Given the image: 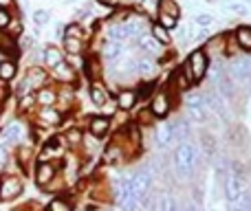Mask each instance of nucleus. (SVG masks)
Returning a JSON list of instances; mask_svg holds the SVG:
<instances>
[{
  "mask_svg": "<svg viewBox=\"0 0 251 211\" xmlns=\"http://www.w3.org/2000/svg\"><path fill=\"white\" fill-rule=\"evenodd\" d=\"M196 165H199V152H196V147L187 141L178 143L174 154H172L174 172H176L181 178H190L192 174L196 172Z\"/></svg>",
  "mask_w": 251,
  "mask_h": 211,
  "instance_id": "nucleus-1",
  "label": "nucleus"
},
{
  "mask_svg": "<svg viewBox=\"0 0 251 211\" xmlns=\"http://www.w3.org/2000/svg\"><path fill=\"white\" fill-rule=\"evenodd\" d=\"M181 66H183V70L194 79V84H199V82H203L209 73V55L203 51V47H199L185 57V62H183Z\"/></svg>",
  "mask_w": 251,
  "mask_h": 211,
  "instance_id": "nucleus-2",
  "label": "nucleus"
},
{
  "mask_svg": "<svg viewBox=\"0 0 251 211\" xmlns=\"http://www.w3.org/2000/svg\"><path fill=\"white\" fill-rule=\"evenodd\" d=\"M51 82V75H49V70H44L42 66H29V70L25 73V77L20 79V84H18V97L22 95H29V93H35L40 91L42 86H47V84Z\"/></svg>",
  "mask_w": 251,
  "mask_h": 211,
  "instance_id": "nucleus-3",
  "label": "nucleus"
},
{
  "mask_svg": "<svg viewBox=\"0 0 251 211\" xmlns=\"http://www.w3.org/2000/svg\"><path fill=\"white\" fill-rule=\"evenodd\" d=\"M227 75L234 82L236 88H251V66L249 55H236L231 57L229 66H227Z\"/></svg>",
  "mask_w": 251,
  "mask_h": 211,
  "instance_id": "nucleus-4",
  "label": "nucleus"
},
{
  "mask_svg": "<svg viewBox=\"0 0 251 211\" xmlns=\"http://www.w3.org/2000/svg\"><path fill=\"white\" fill-rule=\"evenodd\" d=\"M130 187H132V194L137 196L139 205H146L148 196H150V189H152V172L150 169H139L130 176Z\"/></svg>",
  "mask_w": 251,
  "mask_h": 211,
  "instance_id": "nucleus-5",
  "label": "nucleus"
},
{
  "mask_svg": "<svg viewBox=\"0 0 251 211\" xmlns=\"http://www.w3.org/2000/svg\"><path fill=\"white\" fill-rule=\"evenodd\" d=\"M172 104H174L172 93H170L168 88H159V91L152 93L148 108H150V112L156 119H165V117L170 115V110H172Z\"/></svg>",
  "mask_w": 251,
  "mask_h": 211,
  "instance_id": "nucleus-6",
  "label": "nucleus"
},
{
  "mask_svg": "<svg viewBox=\"0 0 251 211\" xmlns=\"http://www.w3.org/2000/svg\"><path fill=\"white\" fill-rule=\"evenodd\" d=\"M161 73V62L150 55H137V77L141 82H154Z\"/></svg>",
  "mask_w": 251,
  "mask_h": 211,
  "instance_id": "nucleus-7",
  "label": "nucleus"
},
{
  "mask_svg": "<svg viewBox=\"0 0 251 211\" xmlns=\"http://www.w3.org/2000/svg\"><path fill=\"white\" fill-rule=\"evenodd\" d=\"M134 47H137L139 48V51H141L143 53V55H150V57H156V60H161V57H163L165 55V53H163V44H159V42H156V40L154 38H152V33H150V29H148L146 31V33H141V35H139V38L137 40H134Z\"/></svg>",
  "mask_w": 251,
  "mask_h": 211,
  "instance_id": "nucleus-8",
  "label": "nucleus"
},
{
  "mask_svg": "<svg viewBox=\"0 0 251 211\" xmlns=\"http://www.w3.org/2000/svg\"><path fill=\"white\" fill-rule=\"evenodd\" d=\"M203 97H205V108H207V112H214V115L221 117L223 121H229V106H227V101L223 99L216 91H205Z\"/></svg>",
  "mask_w": 251,
  "mask_h": 211,
  "instance_id": "nucleus-9",
  "label": "nucleus"
},
{
  "mask_svg": "<svg viewBox=\"0 0 251 211\" xmlns=\"http://www.w3.org/2000/svg\"><path fill=\"white\" fill-rule=\"evenodd\" d=\"M22 194V181L18 176H11V174H4L0 178V203H7V200H13Z\"/></svg>",
  "mask_w": 251,
  "mask_h": 211,
  "instance_id": "nucleus-10",
  "label": "nucleus"
},
{
  "mask_svg": "<svg viewBox=\"0 0 251 211\" xmlns=\"http://www.w3.org/2000/svg\"><path fill=\"white\" fill-rule=\"evenodd\" d=\"M150 22H152V20H148V18L141 16V13H130V16L124 20L130 42H134V40H137L141 33H146V31L150 29Z\"/></svg>",
  "mask_w": 251,
  "mask_h": 211,
  "instance_id": "nucleus-11",
  "label": "nucleus"
},
{
  "mask_svg": "<svg viewBox=\"0 0 251 211\" xmlns=\"http://www.w3.org/2000/svg\"><path fill=\"white\" fill-rule=\"evenodd\" d=\"M168 88L170 93H187L190 88H194V79L190 77V75L183 70V66H178V69L172 70V75H170V82H168Z\"/></svg>",
  "mask_w": 251,
  "mask_h": 211,
  "instance_id": "nucleus-12",
  "label": "nucleus"
},
{
  "mask_svg": "<svg viewBox=\"0 0 251 211\" xmlns=\"http://www.w3.org/2000/svg\"><path fill=\"white\" fill-rule=\"evenodd\" d=\"M49 75H51V79H55L57 84H71V86H73L75 79H77V70H75V66L71 64L69 60L53 66V69L49 70Z\"/></svg>",
  "mask_w": 251,
  "mask_h": 211,
  "instance_id": "nucleus-13",
  "label": "nucleus"
},
{
  "mask_svg": "<svg viewBox=\"0 0 251 211\" xmlns=\"http://www.w3.org/2000/svg\"><path fill=\"white\" fill-rule=\"evenodd\" d=\"M128 53V47L122 42H106L104 40V44H101V48H100V60H104L106 64H115V62H119L122 57Z\"/></svg>",
  "mask_w": 251,
  "mask_h": 211,
  "instance_id": "nucleus-14",
  "label": "nucleus"
},
{
  "mask_svg": "<svg viewBox=\"0 0 251 211\" xmlns=\"http://www.w3.org/2000/svg\"><path fill=\"white\" fill-rule=\"evenodd\" d=\"M225 198H227V203H229L231 207L243 198V183H240V176L236 172H227L225 174Z\"/></svg>",
  "mask_w": 251,
  "mask_h": 211,
  "instance_id": "nucleus-15",
  "label": "nucleus"
},
{
  "mask_svg": "<svg viewBox=\"0 0 251 211\" xmlns=\"http://www.w3.org/2000/svg\"><path fill=\"white\" fill-rule=\"evenodd\" d=\"M104 40L106 42H122V44H128L130 38H128V31H126V24L122 20H108L104 26Z\"/></svg>",
  "mask_w": 251,
  "mask_h": 211,
  "instance_id": "nucleus-16",
  "label": "nucleus"
},
{
  "mask_svg": "<svg viewBox=\"0 0 251 211\" xmlns=\"http://www.w3.org/2000/svg\"><path fill=\"white\" fill-rule=\"evenodd\" d=\"M139 104V93L137 88H119L117 97H115V106L119 108L122 112H130L134 110Z\"/></svg>",
  "mask_w": 251,
  "mask_h": 211,
  "instance_id": "nucleus-17",
  "label": "nucleus"
},
{
  "mask_svg": "<svg viewBox=\"0 0 251 211\" xmlns=\"http://www.w3.org/2000/svg\"><path fill=\"white\" fill-rule=\"evenodd\" d=\"M88 97H91L95 108H104L110 99L108 88H106V84L101 79H91V84H88Z\"/></svg>",
  "mask_w": 251,
  "mask_h": 211,
  "instance_id": "nucleus-18",
  "label": "nucleus"
},
{
  "mask_svg": "<svg viewBox=\"0 0 251 211\" xmlns=\"http://www.w3.org/2000/svg\"><path fill=\"white\" fill-rule=\"evenodd\" d=\"M35 117H38V121L42 125H47V128H55V125H60L62 121H64V115H62L55 106H38V115Z\"/></svg>",
  "mask_w": 251,
  "mask_h": 211,
  "instance_id": "nucleus-19",
  "label": "nucleus"
},
{
  "mask_svg": "<svg viewBox=\"0 0 251 211\" xmlns=\"http://www.w3.org/2000/svg\"><path fill=\"white\" fill-rule=\"evenodd\" d=\"M154 141L156 145L161 147V150H165V147H170L176 139H174V123L172 121H163V123L156 125L154 130Z\"/></svg>",
  "mask_w": 251,
  "mask_h": 211,
  "instance_id": "nucleus-20",
  "label": "nucleus"
},
{
  "mask_svg": "<svg viewBox=\"0 0 251 211\" xmlns=\"http://www.w3.org/2000/svg\"><path fill=\"white\" fill-rule=\"evenodd\" d=\"M55 176H57L55 165H53L51 161H40L38 167H35V183H38L40 187H47L55 181Z\"/></svg>",
  "mask_w": 251,
  "mask_h": 211,
  "instance_id": "nucleus-21",
  "label": "nucleus"
},
{
  "mask_svg": "<svg viewBox=\"0 0 251 211\" xmlns=\"http://www.w3.org/2000/svg\"><path fill=\"white\" fill-rule=\"evenodd\" d=\"M0 55L7 60H20V48H18V40L9 35L7 31H0Z\"/></svg>",
  "mask_w": 251,
  "mask_h": 211,
  "instance_id": "nucleus-22",
  "label": "nucleus"
},
{
  "mask_svg": "<svg viewBox=\"0 0 251 211\" xmlns=\"http://www.w3.org/2000/svg\"><path fill=\"white\" fill-rule=\"evenodd\" d=\"M108 130H110V117L108 115H95L88 119V132H91L93 137L101 139L108 134Z\"/></svg>",
  "mask_w": 251,
  "mask_h": 211,
  "instance_id": "nucleus-23",
  "label": "nucleus"
},
{
  "mask_svg": "<svg viewBox=\"0 0 251 211\" xmlns=\"http://www.w3.org/2000/svg\"><path fill=\"white\" fill-rule=\"evenodd\" d=\"M62 51L69 57H79L86 51V40H77V38H62Z\"/></svg>",
  "mask_w": 251,
  "mask_h": 211,
  "instance_id": "nucleus-24",
  "label": "nucleus"
},
{
  "mask_svg": "<svg viewBox=\"0 0 251 211\" xmlns=\"http://www.w3.org/2000/svg\"><path fill=\"white\" fill-rule=\"evenodd\" d=\"M60 62H64V51L60 47H44L42 48V64L44 69L51 70L53 66H57Z\"/></svg>",
  "mask_w": 251,
  "mask_h": 211,
  "instance_id": "nucleus-25",
  "label": "nucleus"
},
{
  "mask_svg": "<svg viewBox=\"0 0 251 211\" xmlns=\"http://www.w3.org/2000/svg\"><path fill=\"white\" fill-rule=\"evenodd\" d=\"M35 104L38 106H55L57 104V88L47 84L40 91H35Z\"/></svg>",
  "mask_w": 251,
  "mask_h": 211,
  "instance_id": "nucleus-26",
  "label": "nucleus"
},
{
  "mask_svg": "<svg viewBox=\"0 0 251 211\" xmlns=\"http://www.w3.org/2000/svg\"><path fill=\"white\" fill-rule=\"evenodd\" d=\"M134 9H137L141 16H146L148 20H156L159 9H161V0H137Z\"/></svg>",
  "mask_w": 251,
  "mask_h": 211,
  "instance_id": "nucleus-27",
  "label": "nucleus"
},
{
  "mask_svg": "<svg viewBox=\"0 0 251 211\" xmlns=\"http://www.w3.org/2000/svg\"><path fill=\"white\" fill-rule=\"evenodd\" d=\"M203 51L207 55H225V35H209L203 42Z\"/></svg>",
  "mask_w": 251,
  "mask_h": 211,
  "instance_id": "nucleus-28",
  "label": "nucleus"
},
{
  "mask_svg": "<svg viewBox=\"0 0 251 211\" xmlns=\"http://www.w3.org/2000/svg\"><path fill=\"white\" fill-rule=\"evenodd\" d=\"M18 73H20V69H18V62L16 60H0V82L9 84L13 82V79L18 77Z\"/></svg>",
  "mask_w": 251,
  "mask_h": 211,
  "instance_id": "nucleus-29",
  "label": "nucleus"
},
{
  "mask_svg": "<svg viewBox=\"0 0 251 211\" xmlns=\"http://www.w3.org/2000/svg\"><path fill=\"white\" fill-rule=\"evenodd\" d=\"M234 38H236V42H238L240 51H243V53H251V26L249 24L236 26Z\"/></svg>",
  "mask_w": 251,
  "mask_h": 211,
  "instance_id": "nucleus-30",
  "label": "nucleus"
},
{
  "mask_svg": "<svg viewBox=\"0 0 251 211\" xmlns=\"http://www.w3.org/2000/svg\"><path fill=\"white\" fill-rule=\"evenodd\" d=\"M150 33H152V38H154L159 44H163L165 48L172 44V31H168L165 26H161L159 22H154V20L150 22Z\"/></svg>",
  "mask_w": 251,
  "mask_h": 211,
  "instance_id": "nucleus-31",
  "label": "nucleus"
},
{
  "mask_svg": "<svg viewBox=\"0 0 251 211\" xmlns=\"http://www.w3.org/2000/svg\"><path fill=\"white\" fill-rule=\"evenodd\" d=\"M2 137H4V141H22L25 139V130H22V123L20 121H11V123L7 125V128L2 130Z\"/></svg>",
  "mask_w": 251,
  "mask_h": 211,
  "instance_id": "nucleus-32",
  "label": "nucleus"
},
{
  "mask_svg": "<svg viewBox=\"0 0 251 211\" xmlns=\"http://www.w3.org/2000/svg\"><path fill=\"white\" fill-rule=\"evenodd\" d=\"M77 38V40H86V31H84V24L82 22H71V24H66L64 29H62V38Z\"/></svg>",
  "mask_w": 251,
  "mask_h": 211,
  "instance_id": "nucleus-33",
  "label": "nucleus"
},
{
  "mask_svg": "<svg viewBox=\"0 0 251 211\" xmlns=\"http://www.w3.org/2000/svg\"><path fill=\"white\" fill-rule=\"evenodd\" d=\"M185 117L194 123H203L207 119V108L205 106H185Z\"/></svg>",
  "mask_w": 251,
  "mask_h": 211,
  "instance_id": "nucleus-34",
  "label": "nucleus"
},
{
  "mask_svg": "<svg viewBox=\"0 0 251 211\" xmlns=\"http://www.w3.org/2000/svg\"><path fill=\"white\" fill-rule=\"evenodd\" d=\"M124 156H126V152L122 150V145H119V143H113V145H108L104 159H106V163H119Z\"/></svg>",
  "mask_w": 251,
  "mask_h": 211,
  "instance_id": "nucleus-35",
  "label": "nucleus"
},
{
  "mask_svg": "<svg viewBox=\"0 0 251 211\" xmlns=\"http://www.w3.org/2000/svg\"><path fill=\"white\" fill-rule=\"evenodd\" d=\"M31 159H33V147H31V145H22V143H20V145H18V150H16V161L22 165V167H25Z\"/></svg>",
  "mask_w": 251,
  "mask_h": 211,
  "instance_id": "nucleus-36",
  "label": "nucleus"
},
{
  "mask_svg": "<svg viewBox=\"0 0 251 211\" xmlns=\"http://www.w3.org/2000/svg\"><path fill=\"white\" fill-rule=\"evenodd\" d=\"M238 53H243V51H240V47H238V42H236L234 33L225 35V55L227 57H236Z\"/></svg>",
  "mask_w": 251,
  "mask_h": 211,
  "instance_id": "nucleus-37",
  "label": "nucleus"
},
{
  "mask_svg": "<svg viewBox=\"0 0 251 211\" xmlns=\"http://www.w3.org/2000/svg\"><path fill=\"white\" fill-rule=\"evenodd\" d=\"M82 139H84V132L79 128H71L69 132L64 134V141L69 143L71 147H75V145H82Z\"/></svg>",
  "mask_w": 251,
  "mask_h": 211,
  "instance_id": "nucleus-38",
  "label": "nucleus"
},
{
  "mask_svg": "<svg viewBox=\"0 0 251 211\" xmlns=\"http://www.w3.org/2000/svg\"><path fill=\"white\" fill-rule=\"evenodd\" d=\"M154 22H159V24L165 26L168 31H172V29H176V26H178V18L168 16V13H163V11H159V16H156Z\"/></svg>",
  "mask_w": 251,
  "mask_h": 211,
  "instance_id": "nucleus-39",
  "label": "nucleus"
},
{
  "mask_svg": "<svg viewBox=\"0 0 251 211\" xmlns=\"http://www.w3.org/2000/svg\"><path fill=\"white\" fill-rule=\"evenodd\" d=\"M159 11L168 13V16H174V18H181V7H178V2H174V0H161Z\"/></svg>",
  "mask_w": 251,
  "mask_h": 211,
  "instance_id": "nucleus-40",
  "label": "nucleus"
},
{
  "mask_svg": "<svg viewBox=\"0 0 251 211\" xmlns=\"http://www.w3.org/2000/svg\"><path fill=\"white\" fill-rule=\"evenodd\" d=\"M47 211H73V205L66 198H53L51 203L47 205Z\"/></svg>",
  "mask_w": 251,
  "mask_h": 211,
  "instance_id": "nucleus-41",
  "label": "nucleus"
},
{
  "mask_svg": "<svg viewBox=\"0 0 251 211\" xmlns=\"http://www.w3.org/2000/svg\"><path fill=\"white\" fill-rule=\"evenodd\" d=\"M159 211H181V207H178L176 198H174L172 194H165V196H161V209Z\"/></svg>",
  "mask_w": 251,
  "mask_h": 211,
  "instance_id": "nucleus-42",
  "label": "nucleus"
},
{
  "mask_svg": "<svg viewBox=\"0 0 251 211\" xmlns=\"http://www.w3.org/2000/svg\"><path fill=\"white\" fill-rule=\"evenodd\" d=\"M194 24L199 26V29H209V26L214 24V18L209 16V13H196V16H194Z\"/></svg>",
  "mask_w": 251,
  "mask_h": 211,
  "instance_id": "nucleus-43",
  "label": "nucleus"
},
{
  "mask_svg": "<svg viewBox=\"0 0 251 211\" xmlns=\"http://www.w3.org/2000/svg\"><path fill=\"white\" fill-rule=\"evenodd\" d=\"M22 31H25V26H22V22H20V18H13L11 22H9V26H7V33L9 35H13V38H20L22 35Z\"/></svg>",
  "mask_w": 251,
  "mask_h": 211,
  "instance_id": "nucleus-44",
  "label": "nucleus"
},
{
  "mask_svg": "<svg viewBox=\"0 0 251 211\" xmlns=\"http://www.w3.org/2000/svg\"><path fill=\"white\" fill-rule=\"evenodd\" d=\"M35 93H29V95H22L20 97V112H26L31 108H35Z\"/></svg>",
  "mask_w": 251,
  "mask_h": 211,
  "instance_id": "nucleus-45",
  "label": "nucleus"
},
{
  "mask_svg": "<svg viewBox=\"0 0 251 211\" xmlns=\"http://www.w3.org/2000/svg\"><path fill=\"white\" fill-rule=\"evenodd\" d=\"M11 20H13L11 9H0V31H7V26Z\"/></svg>",
  "mask_w": 251,
  "mask_h": 211,
  "instance_id": "nucleus-46",
  "label": "nucleus"
},
{
  "mask_svg": "<svg viewBox=\"0 0 251 211\" xmlns=\"http://www.w3.org/2000/svg\"><path fill=\"white\" fill-rule=\"evenodd\" d=\"M49 18H51V13L44 11V9H38V11H33V22H35V24H47Z\"/></svg>",
  "mask_w": 251,
  "mask_h": 211,
  "instance_id": "nucleus-47",
  "label": "nucleus"
},
{
  "mask_svg": "<svg viewBox=\"0 0 251 211\" xmlns=\"http://www.w3.org/2000/svg\"><path fill=\"white\" fill-rule=\"evenodd\" d=\"M152 119H156V117L150 112V108L141 110V115H139V121H141V125H150V121H152Z\"/></svg>",
  "mask_w": 251,
  "mask_h": 211,
  "instance_id": "nucleus-48",
  "label": "nucleus"
},
{
  "mask_svg": "<svg viewBox=\"0 0 251 211\" xmlns=\"http://www.w3.org/2000/svg\"><path fill=\"white\" fill-rule=\"evenodd\" d=\"M9 95H11V91H9V86H7V84H4V82H0V106H4V104H7Z\"/></svg>",
  "mask_w": 251,
  "mask_h": 211,
  "instance_id": "nucleus-49",
  "label": "nucleus"
},
{
  "mask_svg": "<svg viewBox=\"0 0 251 211\" xmlns=\"http://www.w3.org/2000/svg\"><path fill=\"white\" fill-rule=\"evenodd\" d=\"M7 161H9V150L4 145H0V169L7 165Z\"/></svg>",
  "mask_w": 251,
  "mask_h": 211,
  "instance_id": "nucleus-50",
  "label": "nucleus"
},
{
  "mask_svg": "<svg viewBox=\"0 0 251 211\" xmlns=\"http://www.w3.org/2000/svg\"><path fill=\"white\" fill-rule=\"evenodd\" d=\"M231 211H249V205H247V200H245V196L234 205V207H231Z\"/></svg>",
  "mask_w": 251,
  "mask_h": 211,
  "instance_id": "nucleus-51",
  "label": "nucleus"
},
{
  "mask_svg": "<svg viewBox=\"0 0 251 211\" xmlns=\"http://www.w3.org/2000/svg\"><path fill=\"white\" fill-rule=\"evenodd\" d=\"M229 9L234 13H240V16H245V13H247V7H245V4H229Z\"/></svg>",
  "mask_w": 251,
  "mask_h": 211,
  "instance_id": "nucleus-52",
  "label": "nucleus"
},
{
  "mask_svg": "<svg viewBox=\"0 0 251 211\" xmlns=\"http://www.w3.org/2000/svg\"><path fill=\"white\" fill-rule=\"evenodd\" d=\"M97 2L104 4V7H113V9L119 7V0H97Z\"/></svg>",
  "mask_w": 251,
  "mask_h": 211,
  "instance_id": "nucleus-53",
  "label": "nucleus"
},
{
  "mask_svg": "<svg viewBox=\"0 0 251 211\" xmlns=\"http://www.w3.org/2000/svg\"><path fill=\"white\" fill-rule=\"evenodd\" d=\"M137 0H119V7H126V9H134Z\"/></svg>",
  "mask_w": 251,
  "mask_h": 211,
  "instance_id": "nucleus-54",
  "label": "nucleus"
},
{
  "mask_svg": "<svg viewBox=\"0 0 251 211\" xmlns=\"http://www.w3.org/2000/svg\"><path fill=\"white\" fill-rule=\"evenodd\" d=\"M181 211H201L199 203H187L185 207H181Z\"/></svg>",
  "mask_w": 251,
  "mask_h": 211,
  "instance_id": "nucleus-55",
  "label": "nucleus"
},
{
  "mask_svg": "<svg viewBox=\"0 0 251 211\" xmlns=\"http://www.w3.org/2000/svg\"><path fill=\"white\" fill-rule=\"evenodd\" d=\"M16 4V0H0V9H11Z\"/></svg>",
  "mask_w": 251,
  "mask_h": 211,
  "instance_id": "nucleus-56",
  "label": "nucleus"
}]
</instances>
